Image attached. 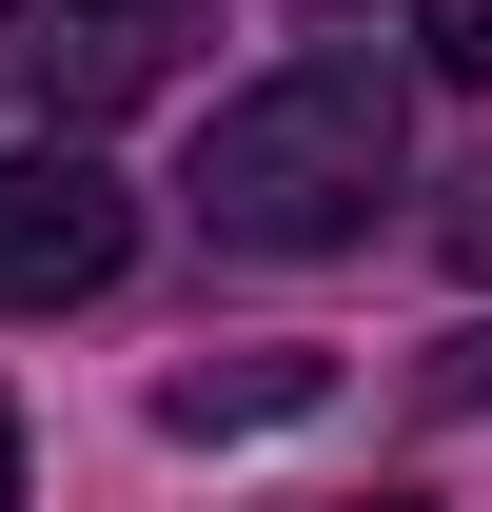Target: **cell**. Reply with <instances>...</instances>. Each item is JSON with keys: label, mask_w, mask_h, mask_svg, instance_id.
I'll return each instance as SVG.
<instances>
[{"label": "cell", "mask_w": 492, "mask_h": 512, "mask_svg": "<svg viewBox=\"0 0 492 512\" xmlns=\"http://www.w3.org/2000/svg\"><path fill=\"white\" fill-rule=\"evenodd\" d=\"M374 197H394V60H276L197 119V237L237 256L374 237Z\"/></svg>", "instance_id": "6da1fadb"}, {"label": "cell", "mask_w": 492, "mask_h": 512, "mask_svg": "<svg viewBox=\"0 0 492 512\" xmlns=\"http://www.w3.org/2000/svg\"><path fill=\"white\" fill-rule=\"evenodd\" d=\"M138 256V197L79 158V138H40V158H0V316H79L99 276Z\"/></svg>", "instance_id": "7a4b0ae2"}, {"label": "cell", "mask_w": 492, "mask_h": 512, "mask_svg": "<svg viewBox=\"0 0 492 512\" xmlns=\"http://www.w3.org/2000/svg\"><path fill=\"white\" fill-rule=\"evenodd\" d=\"M315 394H335V355H178L158 375V434H276Z\"/></svg>", "instance_id": "3957f363"}, {"label": "cell", "mask_w": 492, "mask_h": 512, "mask_svg": "<svg viewBox=\"0 0 492 512\" xmlns=\"http://www.w3.org/2000/svg\"><path fill=\"white\" fill-rule=\"evenodd\" d=\"M414 60L433 79H492V0H414Z\"/></svg>", "instance_id": "277c9868"}, {"label": "cell", "mask_w": 492, "mask_h": 512, "mask_svg": "<svg viewBox=\"0 0 492 512\" xmlns=\"http://www.w3.org/2000/svg\"><path fill=\"white\" fill-rule=\"evenodd\" d=\"M453 414H492V335H453Z\"/></svg>", "instance_id": "5b68a950"}, {"label": "cell", "mask_w": 492, "mask_h": 512, "mask_svg": "<svg viewBox=\"0 0 492 512\" xmlns=\"http://www.w3.org/2000/svg\"><path fill=\"white\" fill-rule=\"evenodd\" d=\"M453 256H473V276H492V178H473V197H453Z\"/></svg>", "instance_id": "8992f818"}, {"label": "cell", "mask_w": 492, "mask_h": 512, "mask_svg": "<svg viewBox=\"0 0 492 512\" xmlns=\"http://www.w3.org/2000/svg\"><path fill=\"white\" fill-rule=\"evenodd\" d=\"M0 512H20V414H0Z\"/></svg>", "instance_id": "52a82bcc"}, {"label": "cell", "mask_w": 492, "mask_h": 512, "mask_svg": "<svg viewBox=\"0 0 492 512\" xmlns=\"http://www.w3.org/2000/svg\"><path fill=\"white\" fill-rule=\"evenodd\" d=\"M374 512H414V493H374Z\"/></svg>", "instance_id": "ba28073f"}]
</instances>
